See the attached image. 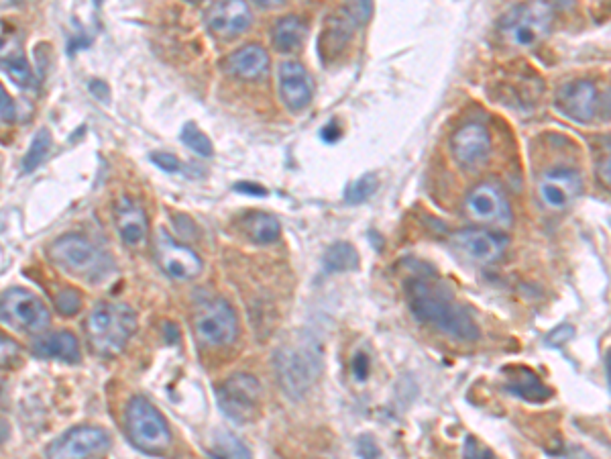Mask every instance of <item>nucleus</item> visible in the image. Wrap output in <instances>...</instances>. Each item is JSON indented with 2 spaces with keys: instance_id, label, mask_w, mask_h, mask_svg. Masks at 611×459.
Listing matches in <instances>:
<instances>
[{
  "instance_id": "nucleus-1",
  "label": "nucleus",
  "mask_w": 611,
  "mask_h": 459,
  "mask_svg": "<svg viewBox=\"0 0 611 459\" xmlns=\"http://www.w3.org/2000/svg\"><path fill=\"white\" fill-rule=\"evenodd\" d=\"M406 300L412 317L455 341H477L479 327L467 306L455 300V294L434 274L414 276L406 282Z\"/></svg>"
},
{
  "instance_id": "nucleus-2",
  "label": "nucleus",
  "mask_w": 611,
  "mask_h": 459,
  "mask_svg": "<svg viewBox=\"0 0 611 459\" xmlns=\"http://www.w3.org/2000/svg\"><path fill=\"white\" fill-rule=\"evenodd\" d=\"M322 372V351L312 337H302L275 353V374L290 398H304Z\"/></svg>"
},
{
  "instance_id": "nucleus-3",
  "label": "nucleus",
  "mask_w": 611,
  "mask_h": 459,
  "mask_svg": "<svg viewBox=\"0 0 611 459\" xmlns=\"http://www.w3.org/2000/svg\"><path fill=\"white\" fill-rule=\"evenodd\" d=\"M137 329V317L127 304L102 302L86 319V335L92 349L100 355H119Z\"/></svg>"
},
{
  "instance_id": "nucleus-4",
  "label": "nucleus",
  "mask_w": 611,
  "mask_h": 459,
  "mask_svg": "<svg viewBox=\"0 0 611 459\" xmlns=\"http://www.w3.org/2000/svg\"><path fill=\"white\" fill-rule=\"evenodd\" d=\"M125 425L133 445L145 453L161 455L172 445L168 423L147 398H131L125 413Z\"/></svg>"
},
{
  "instance_id": "nucleus-5",
  "label": "nucleus",
  "mask_w": 611,
  "mask_h": 459,
  "mask_svg": "<svg viewBox=\"0 0 611 459\" xmlns=\"http://www.w3.org/2000/svg\"><path fill=\"white\" fill-rule=\"evenodd\" d=\"M49 255L60 268L90 282H98L110 268V260L106 255L80 235L60 237L51 245Z\"/></svg>"
},
{
  "instance_id": "nucleus-6",
  "label": "nucleus",
  "mask_w": 611,
  "mask_h": 459,
  "mask_svg": "<svg viewBox=\"0 0 611 459\" xmlns=\"http://www.w3.org/2000/svg\"><path fill=\"white\" fill-rule=\"evenodd\" d=\"M554 21V11L546 3H528V5H518L499 25L504 39L518 47V49H528L538 45L550 31Z\"/></svg>"
},
{
  "instance_id": "nucleus-7",
  "label": "nucleus",
  "mask_w": 611,
  "mask_h": 459,
  "mask_svg": "<svg viewBox=\"0 0 611 459\" xmlns=\"http://www.w3.org/2000/svg\"><path fill=\"white\" fill-rule=\"evenodd\" d=\"M194 333L206 347H227L235 343L239 335V319L233 306L222 298L202 302L194 315Z\"/></svg>"
},
{
  "instance_id": "nucleus-8",
  "label": "nucleus",
  "mask_w": 611,
  "mask_h": 459,
  "mask_svg": "<svg viewBox=\"0 0 611 459\" xmlns=\"http://www.w3.org/2000/svg\"><path fill=\"white\" fill-rule=\"evenodd\" d=\"M220 411L235 423H249L259 415L261 384L251 374H235L216 388Z\"/></svg>"
},
{
  "instance_id": "nucleus-9",
  "label": "nucleus",
  "mask_w": 611,
  "mask_h": 459,
  "mask_svg": "<svg viewBox=\"0 0 611 459\" xmlns=\"http://www.w3.org/2000/svg\"><path fill=\"white\" fill-rule=\"evenodd\" d=\"M0 317L25 333H37L49 327L47 306L39 296L25 288H11L3 294Z\"/></svg>"
},
{
  "instance_id": "nucleus-10",
  "label": "nucleus",
  "mask_w": 611,
  "mask_h": 459,
  "mask_svg": "<svg viewBox=\"0 0 611 459\" xmlns=\"http://www.w3.org/2000/svg\"><path fill=\"white\" fill-rule=\"evenodd\" d=\"M373 15V5L371 3H351L341 7L335 15H332L322 31L320 37V51L324 60L341 54V51L349 45V41L353 39L355 31L359 27H363Z\"/></svg>"
},
{
  "instance_id": "nucleus-11",
  "label": "nucleus",
  "mask_w": 611,
  "mask_h": 459,
  "mask_svg": "<svg viewBox=\"0 0 611 459\" xmlns=\"http://www.w3.org/2000/svg\"><path fill=\"white\" fill-rule=\"evenodd\" d=\"M155 258L165 274L180 282L194 280L202 272L200 255L176 241L165 229L155 233Z\"/></svg>"
},
{
  "instance_id": "nucleus-12",
  "label": "nucleus",
  "mask_w": 611,
  "mask_h": 459,
  "mask_svg": "<svg viewBox=\"0 0 611 459\" xmlns=\"http://www.w3.org/2000/svg\"><path fill=\"white\" fill-rule=\"evenodd\" d=\"M110 449V437L98 427H74L60 439H55L47 451V459H94Z\"/></svg>"
},
{
  "instance_id": "nucleus-13",
  "label": "nucleus",
  "mask_w": 611,
  "mask_h": 459,
  "mask_svg": "<svg viewBox=\"0 0 611 459\" xmlns=\"http://www.w3.org/2000/svg\"><path fill=\"white\" fill-rule=\"evenodd\" d=\"M467 213L473 221L508 227L512 223V207L504 190L493 182H481L467 196Z\"/></svg>"
},
{
  "instance_id": "nucleus-14",
  "label": "nucleus",
  "mask_w": 611,
  "mask_h": 459,
  "mask_svg": "<svg viewBox=\"0 0 611 459\" xmlns=\"http://www.w3.org/2000/svg\"><path fill=\"white\" fill-rule=\"evenodd\" d=\"M583 190V178L575 168H550L538 180V194L552 211H563Z\"/></svg>"
},
{
  "instance_id": "nucleus-15",
  "label": "nucleus",
  "mask_w": 611,
  "mask_h": 459,
  "mask_svg": "<svg viewBox=\"0 0 611 459\" xmlns=\"http://www.w3.org/2000/svg\"><path fill=\"white\" fill-rule=\"evenodd\" d=\"M557 109L575 123L587 125L599 113V92L597 86L589 80H573L559 88L557 100H554Z\"/></svg>"
},
{
  "instance_id": "nucleus-16",
  "label": "nucleus",
  "mask_w": 611,
  "mask_h": 459,
  "mask_svg": "<svg viewBox=\"0 0 611 459\" xmlns=\"http://www.w3.org/2000/svg\"><path fill=\"white\" fill-rule=\"evenodd\" d=\"M453 245L469 262L491 264L502 258L508 247V237L483 229H465L453 237Z\"/></svg>"
},
{
  "instance_id": "nucleus-17",
  "label": "nucleus",
  "mask_w": 611,
  "mask_h": 459,
  "mask_svg": "<svg viewBox=\"0 0 611 459\" xmlns=\"http://www.w3.org/2000/svg\"><path fill=\"white\" fill-rule=\"evenodd\" d=\"M253 23V13L247 3H216L206 11V25L218 39H233L245 33Z\"/></svg>"
},
{
  "instance_id": "nucleus-18",
  "label": "nucleus",
  "mask_w": 611,
  "mask_h": 459,
  "mask_svg": "<svg viewBox=\"0 0 611 459\" xmlns=\"http://www.w3.org/2000/svg\"><path fill=\"white\" fill-rule=\"evenodd\" d=\"M0 68L23 88L33 84V72L23 51L19 31L7 21H0Z\"/></svg>"
},
{
  "instance_id": "nucleus-19",
  "label": "nucleus",
  "mask_w": 611,
  "mask_h": 459,
  "mask_svg": "<svg viewBox=\"0 0 611 459\" xmlns=\"http://www.w3.org/2000/svg\"><path fill=\"white\" fill-rule=\"evenodd\" d=\"M277 82H280V96L284 105L290 111H304L312 102L314 84L308 70L300 62H284L280 66V74H277Z\"/></svg>"
},
{
  "instance_id": "nucleus-20",
  "label": "nucleus",
  "mask_w": 611,
  "mask_h": 459,
  "mask_svg": "<svg viewBox=\"0 0 611 459\" xmlns=\"http://www.w3.org/2000/svg\"><path fill=\"white\" fill-rule=\"evenodd\" d=\"M453 153L463 166H479L491 151L489 131L479 123H467L453 135Z\"/></svg>"
},
{
  "instance_id": "nucleus-21",
  "label": "nucleus",
  "mask_w": 611,
  "mask_h": 459,
  "mask_svg": "<svg viewBox=\"0 0 611 459\" xmlns=\"http://www.w3.org/2000/svg\"><path fill=\"white\" fill-rule=\"evenodd\" d=\"M115 223L119 229L121 239L127 245H141L147 237V229H149V221L145 217V211L139 207V204L133 198H119L117 207H115Z\"/></svg>"
},
{
  "instance_id": "nucleus-22",
  "label": "nucleus",
  "mask_w": 611,
  "mask_h": 459,
  "mask_svg": "<svg viewBox=\"0 0 611 459\" xmlns=\"http://www.w3.org/2000/svg\"><path fill=\"white\" fill-rule=\"evenodd\" d=\"M269 54L267 51L257 45V43H249L243 45L241 49H237L235 54L229 56V60L225 62L227 70L243 80H259L269 72Z\"/></svg>"
},
{
  "instance_id": "nucleus-23",
  "label": "nucleus",
  "mask_w": 611,
  "mask_h": 459,
  "mask_svg": "<svg viewBox=\"0 0 611 459\" xmlns=\"http://www.w3.org/2000/svg\"><path fill=\"white\" fill-rule=\"evenodd\" d=\"M504 374L508 376L506 382V392L524 398L528 402H546L552 398V390L540 380V376L536 372H532L530 368L524 366H514V368H506Z\"/></svg>"
},
{
  "instance_id": "nucleus-24",
  "label": "nucleus",
  "mask_w": 611,
  "mask_h": 459,
  "mask_svg": "<svg viewBox=\"0 0 611 459\" xmlns=\"http://www.w3.org/2000/svg\"><path fill=\"white\" fill-rule=\"evenodd\" d=\"M33 353L37 357H43V360H62V362L76 364L80 362V343L76 335L68 331H60V333H51L35 341Z\"/></svg>"
},
{
  "instance_id": "nucleus-25",
  "label": "nucleus",
  "mask_w": 611,
  "mask_h": 459,
  "mask_svg": "<svg viewBox=\"0 0 611 459\" xmlns=\"http://www.w3.org/2000/svg\"><path fill=\"white\" fill-rule=\"evenodd\" d=\"M306 33L308 29L300 17H284L273 27V45L280 54H292V51H298L304 45Z\"/></svg>"
},
{
  "instance_id": "nucleus-26",
  "label": "nucleus",
  "mask_w": 611,
  "mask_h": 459,
  "mask_svg": "<svg viewBox=\"0 0 611 459\" xmlns=\"http://www.w3.org/2000/svg\"><path fill=\"white\" fill-rule=\"evenodd\" d=\"M359 253L357 249L347 241L332 243L324 253V270L328 274L337 272H353L359 270Z\"/></svg>"
},
{
  "instance_id": "nucleus-27",
  "label": "nucleus",
  "mask_w": 611,
  "mask_h": 459,
  "mask_svg": "<svg viewBox=\"0 0 611 459\" xmlns=\"http://www.w3.org/2000/svg\"><path fill=\"white\" fill-rule=\"evenodd\" d=\"M208 455L212 459H253L249 447L229 431H220L212 437Z\"/></svg>"
},
{
  "instance_id": "nucleus-28",
  "label": "nucleus",
  "mask_w": 611,
  "mask_h": 459,
  "mask_svg": "<svg viewBox=\"0 0 611 459\" xmlns=\"http://www.w3.org/2000/svg\"><path fill=\"white\" fill-rule=\"evenodd\" d=\"M245 229L253 237L255 243H263V245L277 241L282 233L280 221L267 213H251L245 219Z\"/></svg>"
},
{
  "instance_id": "nucleus-29",
  "label": "nucleus",
  "mask_w": 611,
  "mask_h": 459,
  "mask_svg": "<svg viewBox=\"0 0 611 459\" xmlns=\"http://www.w3.org/2000/svg\"><path fill=\"white\" fill-rule=\"evenodd\" d=\"M49 149H51V135H49L47 129H39L37 135L31 141V147L27 151L25 160H23V170L25 172L37 170L47 160Z\"/></svg>"
},
{
  "instance_id": "nucleus-30",
  "label": "nucleus",
  "mask_w": 611,
  "mask_h": 459,
  "mask_svg": "<svg viewBox=\"0 0 611 459\" xmlns=\"http://www.w3.org/2000/svg\"><path fill=\"white\" fill-rule=\"evenodd\" d=\"M180 137H182V141L192 149V151H196L198 156H202V158H210L212 156V141L206 137V133H202L194 123H186L184 125V129H182V133H180Z\"/></svg>"
},
{
  "instance_id": "nucleus-31",
  "label": "nucleus",
  "mask_w": 611,
  "mask_h": 459,
  "mask_svg": "<svg viewBox=\"0 0 611 459\" xmlns=\"http://www.w3.org/2000/svg\"><path fill=\"white\" fill-rule=\"evenodd\" d=\"M377 190V176L375 174H365L359 180L351 182L345 190V198L349 204H359L371 198V194Z\"/></svg>"
},
{
  "instance_id": "nucleus-32",
  "label": "nucleus",
  "mask_w": 611,
  "mask_h": 459,
  "mask_svg": "<svg viewBox=\"0 0 611 459\" xmlns=\"http://www.w3.org/2000/svg\"><path fill=\"white\" fill-rule=\"evenodd\" d=\"M55 306H58V311L62 315H76L80 311V306H82V296H80L78 290L66 288L58 296H55Z\"/></svg>"
},
{
  "instance_id": "nucleus-33",
  "label": "nucleus",
  "mask_w": 611,
  "mask_h": 459,
  "mask_svg": "<svg viewBox=\"0 0 611 459\" xmlns=\"http://www.w3.org/2000/svg\"><path fill=\"white\" fill-rule=\"evenodd\" d=\"M21 347L15 339L0 333V368H11L15 362H19Z\"/></svg>"
},
{
  "instance_id": "nucleus-34",
  "label": "nucleus",
  "mask_w": 611,
  "mask_h": 459,
  "mask_svg": "<svg viewBox=\"0 0 611 459\" xmlns=\"http://www.w3.org/2000/svg\"><path fill=\"white\" fill-rule=\"evenodd\" d=\"M151 162L161 168L163 172H170V174H178V172H184V164L172 156V153H165V151H155L151 153Z\"/></svg>"
},
{
  "instance_id": "nucleus-35",
  "label": "nucleus",
  "mask_w": 611,
  "mask_h": 459,
  "mask_svg": "<svg viewBox=\"0 0 611 459\" xmlns=\"http://www.w3.org/2000/svg\"><path fill=\"white\" fill-rule=\"evenodd\" d=\"M17 119V107L5 86L0 84V123H13Z\"/></svg>"
},
{
  "instance_id": "nucleus-36",
  "label": "nucleus",
  "mask_w": 611,
  "mask_h": 459,
  "mask_svg": "<svg viewBox=\"0 0 611 459\" xmlns=\"http://www.w3.org/2000/svg\"><path fill=\"white\" fill-rule=\"evenodd\" d=\"M573 335H575L573 325H561V327H557L554 331H550L544 341L550 347H563V345H567L573 339Z\"/></svg>"
},
{
  "instance_id": "nucleus-37",
  "label": "nucleus",
  "mask_w": 611,
  "mask_h": 459,
  "mask_svg": "<svg viewBox=\"0 0 611 459\" xmlns=\"http://www.w3.org/2000/svg\"><path fill=\"white\" fill-rule=\"evenodd\" d=\"M465 459H495V455H493V451L489 447L481 445L475 437H467Z\"/></svg>"
},
{
  "instance_id": "nucleus-38",
  "label": "nucleus",
  "mask_w": 611,
  "mask_h": 459,
  "mask_svg": "<svg viewBox=\"0 0 611 459\" xmlns=\"http://www.w3.org/2000/svg\"><path fill=\"white\" fill-rule=\"evenodd\" d=\"M357 455L361 459H379V447L377 441L371 435H361L357 439Z\"/></svg>"
},
{
  "instance_id": "nucleus-39",
  "label": "nucleus",
  "mask_w": 611,
  "mask_h": 459,
  "mask_svg": "<svg viewBox=\"0 0 611 459\" xmlns=\"http://www.w3.org/2000/svg\"><path fill=\"white\" fill-rule=\"evenodd\" d=\"M369 372H371V362H369V355L359 351L355 355L353 360V376L357 382H365L369 378Z\"/></svg>"
},
{
  "instance_id": "nucleus-40",
  "label": "nucleus",
  "mask_w": 611,
  "mask_h": 459,
  "mask_svg": "<svg viewBox=\"0 0 611 459\" xmlns=\"http://www.w3.org/2000/svg\"><path fill=\"white\" fill-rule=\"evenodd\" d=\"M235 190H237V192H243V194H249V196H267V194H269L267 188H263V186L255 184V182H239V184L235 186Z\"/></svg>"
},
{
  "instance_id": "nucleus-41",
  "label": "nucleus",
  "mask_w": 611,
  "mask_h": 459,
  "mask_svg": "<svg viewBox=\"0 0 611 459\" xmlns=\"http://www.w3.org/2000/svg\"><path fill=\"white\" fill-rule=\"evenodd\" d=\"M341 135H343V129L339 127L337 121H330V123L322 129V139L328 141V143H335Z\"/></svg>"
},
{
  "instance_id": "nucleus-42",
  "label": "nucleus",
  "mask_w": 611,
  "mask_h": 459,
  "mask_svg": "<svg viewBox=\"0 0 611 459\" xmlns=\"http://www.w3.org/2000/svg\"><path fill=\"white\" fill-rule=\"evenodd\" d=\"M569 459H595V457H593V455H589L587 451H583V449L575 447V449H571V453H569Z\"/></svg>"
}]
</instances>
